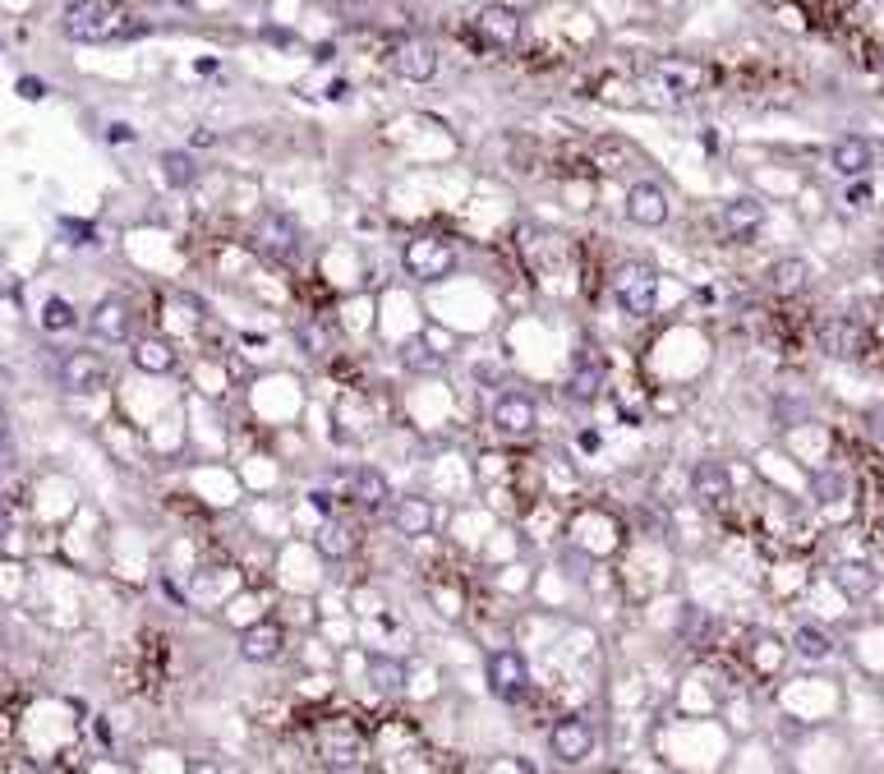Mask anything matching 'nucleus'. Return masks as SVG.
Listing matches in <instances>:
<instances>
[{"label":"nucleus","instance_id":"obj_34","mask_svg":"<svg viewBox=\"0 0 884 774\" xmlns=\"http://www.w3.org/2000/svg\"><path fill=\"white\" fill-rule=\"evenodd\" d=\"M14 92L24 97V102H42V97H47V84H42V79H33V74H24V79L14 84Z\"/></svg>","mask_w":884,"mask_h":774},{"label":"nucleus","instance_id":"obj_3","mask_svg":"<svg viewBox=\"0 0 884 774\" xmlns=\"http://www.w3.org/2000/svg\"><path fill=\"white\" fill-rule=\"evenodd\" d=\"M613 300L622 314H632V319H650L655 309H659V273L650 263H622L618 273H613Z\"/></svg>","mask_w":884,"mask_h":774},{"label":"nucleus","instance_id":"obj_4","mask_svg":"<svg viewBox=\"0 0 884 774\" xmlns=\"http://www.w3.org/2000/svg\"><path fill=\"white\" fill-rule=\"evenodd\" d=\"M548 751H553L558 765H585L599 751V733L585 714H562V720L548 728Z\"/></svg>","mask_w":884,"mask_h":774},{"label":"nucleus","instance_id":"obj_25","mask_svg":"<svg viewBox=\"0 0 884 774\" xmlns=\"http://www.w3.org/2000/svg\"><path fill=\"white\" fill-rule=\"evenodd\" d=\"M313 545H319L323 558H332V563H346V558L360 553V535L346 526V521H327V526L313 535Z\"/></svg>","mask_w":884,"mask_h":774},{"label":"nucleus","instance_id":"obj_5","mask_svg":"<svg viewBox=\"0 0 884 774\" xmlns=\"http://www.w3.org/2000/svg\"><path fill=\"white\" fill-rule=\"evenodd\" d=\"M484 683L498 701H521L530 691V660L516 646H502V650H488L484 660Z\"/></svg>","mask_w":884,"mask_h":774},{"label":"nucleus","instance_id":"obj_21","mask_svg":"<svg viewBox=\"0 0 884 774\" xmlns=\"http://www.w3.org/2000/svg\"><path fill=\"white\" fill-rule=\"evenodd\" d=\"M129 360H134V370H139V374L162 378V374H171L175 364H180V351H175L166 337H134Z\"/></svg>","mask_w":884,"mask_h":774},{"label":"nucleus","instance_id":"obj_38","mask_svg":"<svg viewBox=\"0 0 884 774\" xmlns=\"http://www.w3.org/2000/svg\"><path fill=\"white\" fill-rule=\"evenodd\" d=\"M875 267H880V273H884V245L875 249Z\"/></svg>","mask_w":884,"mask_h":774},{"label":"nucleus","instance_id":"obj_8","mask_svg":"<svg viewBox=\"0 0 884 774\" xmlns=\"http://www.w3.org/2000/svg\"><path fill=\"white\" fill-rule=\"evenodd\" d=\"M475 37L488 51H516L525 37V18H521V10L488 0V5L475 10Z\"/></svg>","mask_w":884,"mask_h":774},{"label":"nucleus","instance_id":"obj_26","mask_svg":"<svg viewBox=\"0 0 884 774\" xmlns=\"http://www.w3.org/2000/svg\"><path fill=\"white\" fill-rule=\"evenodd\" d=\"M788 650H793V654H801V660H811V664H824V660H830V654H834V636L824 632L820 623H801V627L793 632Z\"/></svg>","mask_w":884,"mask_h":774},{"label":"nucleus","instance_id":"obj_23","mask_svg":"<svg viewBox=\"0 0 884 774\" xmlns=\"http://www.w3.org/2000/svg\"><path fill=\"white\" fill-rule=\"evenodd\" d=\"M764 282H770V290H774L779 300H793V296H801V290L811 286V263L797 259V254L774 259V267L764 273Z\"/></svg>","mask_w":884,"mask_h":774},{"label":"nucleus","instance_id":"obj_32","mask_svg":"<svg viewBox=\"0 0 884 774\" xmlns=\"http://www.w3.org/2000/svg\"><path fill=\"white\" fill-rule=\"evenodd\" d=\"M74 323H78V314H74V304H70V300L51 296V300L42 304V327H47V333H70Z\"/></svg>","mask_w":884,"mask_h":774},{"label":"nucleus","instance_id":"obj_9","mask_svg":"<svg viewBox=\"0 0 884 774\" xmlns=\"http://www.w3.org/2000/svg\"><path fill=\"white\" fill-rule=\"evenodd\" d=\"M61 33L70 42H107L115 33V10L107 0H70L61 14Z\"/></svg>","mask_w":884,"mask_h":774},{"label":"nucleus","instance_id":"obj_29","mask_svg":"<svg viewBox=\"0 0 884 774\" xmlns=\"http://www.w3.org/2000/svg\"><path fill=\"white\" fill-rule=\"evenodd\" d=\"M162 176H166V185L171 189H189L194 180H199V162L189 158V152H162Z\"/></svg>","mask_w":884,"mask_h":774},{"label":"nucleus","instance_id":"obj_19","mask_svg":"<svg viewBox=\"0 0 884 774\" xmlns=\"http://www.w3.org/2000/svg\"><path fill=\"white\" fill-rule=\"evenodd\" d=\"M830 166L843 180H861L875 166V143L861 139V134H843V139L830 148Z\"/></svg>","mask_w":884,"mask_h":774},{"label":"nucleus","instance_id":"obj_27","mask_svg":"<svg viewBox=\"0 0 884 774\" xmlns=\"http://www.w3.org/2000/svg\"><path fill=\"white\" fill-rule=\"evenodd\" d=\"M834 586L852 599V604H861V599H871L875 586H880V576L867 567V563H838L834 567Z\"/></svg>","mask_w":884,"mask_h":774},{"label":"nucleus","instance_id":"obj_36","mask_svg":"<svg viewBox=\"0 0 884 774\" xmlns=\"http://www.w3.org/2000/svg\"><path fill=\"white\" fill-rule=\"evenodd\" d=\"M10 530H14V526H10V512H0V549H5V539H10Z\"/></svg>","mask_w":884,"mask_h":774},{"label":"nucleus","instance_id":"obj_39","mask_svg":"<svg viewBox=\"0 0 884 774\" xmlns=\"http://www.w3.org/2000/svg\"><path fill=\"white\" fill-rule=\"evenodd\" d=\"M760 5H783V0H760Z\"/></svg>","mask_w":884,"mask_h":774},{"label":"nucleus","instance_id":"obj_15","mask_svg":"<svg viewBox=\"0 0 884 774\" xmlns=\"http://www.w3.org/2000/svg\"><path fill=\"white\" fill-rule=\"evenodd\" d=\"M88 327L97 341H134V309L125 296H102L92 304Z\"/></svg>","mask_w":884,"mask_h":774},{"label":"nucleus","instance_id":"obj_10","mask_svg":"<svg viewBox=\"0 0 884 774\" xmlns=\"http://www.w3.org/2000/svg\"><path fill=\"white\" fill-rule=\"evenodd\" d=\"M714 226L723 240H737V245H751L760 236L764 226V203L756 199V194H733V199H723L719 212H714Z\"/></svg>","mask_w":884,"mask_h":774},{"label":"nucleus","instance_id":"obj_11","mask_svg":"<svg viewBox=\"0 0 884 774\" xmlns=\"http://www.w3.org/2000/svg\"><path fill=\"white\" fill-rule=\"evenodd\" d=\"M438 61L443 55L428 37H406V42H397V51H391V70H397L406 84H434Z\"/></svg>","mask_w":884,"mask_h":774},{"label":"nucleus","instance_id":"obj_35","mask_svg":"<svg viewBox=\"0 0 884 774\" xmlns=\"http://www.w3.org/2000/svg\"><path fill=\"white\" fill-rule=\"evenodd\" d=\"M848 203L852 208H871V185H852L848 189Z\"/></svg>","mask_w":884,"mask_h":774},{"label":"nucleus","instance_id":"obj_28","mask_svg":"<svg viewBox=\"0 0 884 774\" xmlns=\"http://www.w3.org/2000/svg\"><path fill=\"white\" fill-rule=\"evenodd\" d=\"M401 364L410 374H443L447 355L428 337H410V341H401Z\"/></svg>","mask_w":884,"mask_h":774},{"label":"nucleus","instance_id":"obj_12","mask_svg":"<svg viewBox=\"0 0 884 774\" xmlns=\"http://www.w3.org/2000/svg\"><path fill=\"white\" fill-rule=\"evenodd\" d=\"M494 429L502 434V438H530L539 429V405H535V397L530 392H502L498 401H494Z\"/></svg>","mask_w":884,"mask_h":774},{"label":"nucleus","instance_id":"obj_31","mask_svg":"<svg viewBox=\"0 0 884 774\" xmlns=\"http://www.w3.org/2000/svg\"><path fill=\"white\" fill-rule=\"evenodd\" d=\"M783 654H788V646H783L779 636H756V641H751V660H756L760 673H779Z\"/></svg>","mask_w":884,"mask_h":774},{"label":"nucleus","instance_id":"obj_7","mask_svg":"<svg viewBox=\"0 0 884 774\" xmlns=\"http://www.w3.org/2000/svg\"><path fill=\"white\" fill-rule=\"evenodd\" d=\"M55 378L70 397H97L111 383V364L97 351H65L61 364H55Z\"/></svg>","mask_w":884,"mask_h":774},{"label":"nucleus","instance_id":"obj_37","mask_svg":"<svg viewBox=\"0 0 884 774\" xmlns=\"http://www.w3.org/2000/svg\"><path fill=\"white\" fill-rule=\"evenodd\" d=\"M10 438V415H5V405H0V442Z\"/></svg>","mask_w":884,"mask_h":774},{"label":"nucleus","instance_id":"obj_18","mask_svg":"<svg viewBox=\"0 0 884 774\" xmlns=\"http://www.w3.org/2000/svg\"><path fill=\"white\" fill-rule=\"evenodd\" d=\"M387 516H391V530L406 535V539H424L428 530H434V502L428 498H391L387 502Z\"/></svg>","mask_w":884,"mask_h":774},{"label":"nucleus","instance_id":"obj_33","mask_svg":"<svg viewBox=\"0 0 884 774\" xmlns=\"http://www.w3.org/2000/svg\"><path fill=\"white\" fill-rule=\"evenodd\" d=\"M480 770H488V774H535V765L521 761V757H507V761H484Z\"/></svg>","mask_w":884,"mask_h":774},{"label":"nucleus","instance_id":"obj_1","mask_svg":"<svg viewBox=\"0 0 884 774\" xmlns=\"http://www.w3.org/2000/svg\"><path fill=\"white\" fill-rule=\"evenodd\" d=\"M401 267L410 282L420 286H438L447 277H457L461 267V249L451 236H443V230H424V236H410L406 249H401Z\"/></svg>","mask_w":884,"mask_h":774},{"label":"nucleus","instance_id":"obj_13","mask_svg":"<svg viewBox=\"0 0 884 774\" xmlns=\"http://www.w3.org/2000/svg\"><path fill=\"white\" fill-rule=\"evenodd\" d=\"M585 158H589V171H599V176H626V171L645 166V152L632 139H618V134L595 139L585 148Z\"/></svg>","mask_w":884,"mask_h":774},{"label":"nucleus","instance_id":"obj_17","mask_svg":"<svg viewBox=\"0 0 884 774\" xmlns=\"http://www.w3.org/2000/svg\"><path fill=\"white\" fill-rule=\"evenodd\" d=\"M253 240H259L263 254L272 259H290L295 249H300V226H295V217H286V212H263L259 217V230H253Z\"/></svg>","mask_w":884,"mask_h":774},{"label":"nucleus","instance_id":"obj_20","mask_svg":"<svg viewBox=\"0 0 884 774\" xmlns=\"http://www.w3.org/2000/svg\"><path fill=\"white\" fill-rule=\"evenodd\" d=\"M692 498L700 502V508H723V502L733 498L729 466H719V461H700V466L692 471Z\"/></svg>","mask_w":884,"mask_h":774},{"label":"nucleus","instance_id":"obj_16","mask_svg":"<svg viewBox=\"0 0 884 774\" xmlns=\"http://www.w3.org/2000/svg\"><path fill=\"white\" fill-rule=\"evenodd\" d=\"M346 498L356 502L360 512H387L391 502V484L378 466H350L346 471Z\"/></svg>","mask_w":884,"mask_h":774},{"label":"nucleus","instance_id":"obj_14","mask_svg":"<svg viewBox=\"0 0 884 774\" xmlns=\"http://www.w3.org/2000/svg\"><path fill=\"white\" fill-rule=\"evenodd\" d=\"M286 654V627L272 623V617H259L240 632V660L245 664H277Z\"/></svg>","mask_w":884,"mask_h":774},{"label":"nucleus","instance_id":"obj_6","mask_svg":"<svg viewBox=\"0 0 884 774\" xmlns=\"http://www.w3.org/2000/svg\"><path fill=\"white\" fill-rule=\"evenodd\" d=\"M626 222L640 230H659L673 222V194H668L659 180H632L626 185Z\"/></svg>","mask_w":884,"mask_h":774},{"label":"nucleus","instance_id":"obj_22","mask_svg":"<svg viewBox=\"0 0 884 774\" xmlns=\"http://www.w3.org/2000/svg\"><path fill=\"white\" fill-rule=\"evenodd\" d=\"M820 351L834 355V360H852L867 351V333L852 323V319H830L820 327Z\"/></svg>","mask_w":884,"mask_h":774},{"label":"nucleus","instance_id":"obj_40","mask_svg":"<svg viewBox=\"0 0 884 774\" xmlns=\"http://www.w3.org/2000/svg\"><path fill=\"white\" fill-rule=\"evenodd\" d=\"M880 74H884V55H880Z\"/></svg>","mask_w":884,"mask_h":774},{"label":"nucleus","instance_id":"obj_30","mask_svg":"<svg viewBox=\"0 0 884 774\" xmlns=\"http://www.w3.org/2000/svg\"><path fill=\"white\" fill-rule=\"evenodd\" d=\"M566 392H572V401H595L599 392H603V364L595 360L585 370V364H576V374H572V383H566Z\"/></svg>","mask_w":884,"mask_h":774},{"label":"nucleus","instance_id":"obj_24","mask_svg":"<svg viewBox=\"0 0 884 774\" xmlns=\"http://www.w3.org/2000/svg\"><path fill=\"white\" fill-rule=\"evenodd\" d=\"M364 677H369V687L383 691V696L406 691V664L397 660V654H378V650H373L369 660H364Z\"/></svg>","mask_w":884,"mask_h":774},{"label":"nucleus","instance_id":"obj_2","mask_svg":"<svg viewBox=\"0 0 884 774\" xmlns=\"http://www.w3.org/2000/svg\"><path fill=\"white\" fill-rule=\"evenodd\" d=\"M645 84L663 97H673V102H686V97H700L714 84V70L705 61H692V55H663V61L645 70Z\"/></svg>","mask_w":884,"mask_h":774}]
</instances>
